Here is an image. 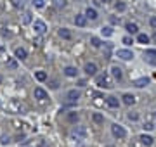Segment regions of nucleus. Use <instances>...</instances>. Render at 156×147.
Returning <instances> with one entry per match:
<instances>
[{
	"label": "nucleus",
	"mask_w": 156,
	"mask_h": 147,
	"mask_svg": "<svg viewBox=\"0 0 156 147\" xmlns=\"http://www.w3.org/2000/svg\"><path fill=\"white\" fill-rule=\"evenodd\" d=\"M64 75H66L68 78H76V76H78V69L73 68V66H66V68H64Z\"/></svg>",
	"instance_id": "9d476101"
},
{
	"label": "nucleus",
	"mask_w": 156,
	"mask_h": 147,
	"mask_svg": "<svg viewBox=\"0 0 156 147\" xmlns=\"http://www.w3.org/2000/svg\"><path fill=\"white\" fill-rule=\"evenodd\" d=\"M33 95H35V99H38V101H45V99L49 97V95H47V92H45L43 88H40V87H36V88H35Z\"/></svg>",
	"instance_id": "0eeeda50"
},
{
	"label": "nucleus",
	"mask_w": 156,
	"mask_h": 147,
	"mask_svg": "<svg viewBox=\"0 0 156 147\" xmlns=\"http://www.w3.org/2000/svg\"><path fill=\"white\" fill-rule=\"evenodd\" d=\"M33 5L38 7V9H42V7L45 5V0H33Z\"/></svg>",
	"instance_id": "c85d7f7f"
},
{
	"label": "nucleus",
	"mask_w": 156,
	"mask_h": 147,
	"mask_svg": "<svg viewBox=\"0 0 156 147\" xmlns=\"http://www.w3.org/2000/svg\"><path fill=\"white\" fill-rule=\"evenodd\" d=\"M85 16H87V19H90V21H96V19H97V10H96L94 7H89V9L85 10Z\"/></svg>",
	"instance_id": "f3484780"
},
{
	"label": "nucleus",
	"mask_w": 156,
	"mask_h": 147,
	"mask_svg": "<svg viewBox=\"0 0 156 147\" xmlns=\"http://www.w3.org/2000/svg\"><path fill=\"white\" fill-rule=\"evenodd\" d=\"M139 140H141L142 146H146V147H151V146H153V142H155V139H153L151 135H146V133H142Z\"/></svg>",
	"instance_id": "6e6552de"
},
{
	"label": "nucleus",
	"mask_w": 156,
	"mask_h": 147,
	"mask_svg": "<svg viewBox=\"0 0 156 147\" xmlns=\"http://www.w3.org/2000/svg\"><path fill=\"white\" fill-rule=\"evenodd\" d=\"M23 23H24V24L31 23V14H30V12H26V14H24V19H23Z\"/></svg>",
	"instance_id": "7c9ffc66"
},
{
	"label": "nucleus",
	"mask_w": 156,
	"mask_h": 147,
	"mask_svg": "<svg viewBox=\"0 0 156 147\" xmlns=\"http://www.w3.org/2000/svg\"><path fill=\"white\" fill-rule=\"evenodd\" d=\"M149 24H151V28H155L156 29V16H153V17L149 19Z\"/></svg>",
	"instance_id": "473e14b6"
},
{
	"label": "nucleus",
	"mask_w": 156,
	"mask_h": 147,
	"mask_svg": "<svg viewBox=\"0 0 156 147\" xmlns=\"http://www.w3.org/2000/svg\"><path fill=\"white\" fill-rule=\"evenodd\" d=\"M78 87H85V80H80L78 81Z\"/></svg>",
	"instance_id": "e433bc0d"
},
{
	"label": "nucleus",
	"mask_w": 156,
	"mask_h": 147,
	"mask_svg": "<svg viewBox=\"0 0 156 147\" xmlns=\"http://www.w3.org/2000/svg\"><path fill=\"white\" fill-rule=\"evenodd\" d=\"M33 28H35V31H36L38 35H43V33L47 31V24H45L43 21H35V23H33Z\"/></svg>",
	"instance_id": "39448f33"
},
{
	"label": "nucleus",
	"mask_w": 156,
	"mask_h": 147,
	"mask_svg": "<svg viewBox=\"0 0 156 147\" xmlns=\"http://www.w3.org/2000/svg\"><path fill=\"white\" fill-rule=\"evenodd\" d=\"M54 2V5L57 7V9H63L64 5H66V0H52Z\"/></svg>",
	"instance_id": "bb28decb"
},
{
	"label": "nucleus",
	"mask_w": 156,
	"mask_h": 147,
	"mask_svg": "<svg viewBox=\"0 0 156 147\" xmlns=\"http://www.w3.org/2000/svg\"><path fill=\"white\" fill-rule=\"evenodd\" d=\"M101 31H102L104 36H111V35H113V28H111V26H106V28H102Z\"/></svg>",
	"instance_id": "b1692460"
},
{
	"label": "nucleus",
	"mask_w": 156,
	"mask_h": 147,
	"mask_svg": "<svg viewBox=\"0 0 156 147\" xmlns=\"http://www.w3.org/2000/svg\"><path fill=\"white\" fill-rule=\"evenodd\" d=\"M146 85H149V78L148 76H142V78L134 80V87H137V88H144Z\"/></svg>",
	"instance_id": "423d86ee"
},
{
	"label": "nucleus",
	"mask_w": 156,
	"mask_h": 147,
	"mask_svg": "<svg viewBox=\"0 0 156 147\" xmlns=\"http://www.w3.org/2000/svg\"><path fill=\"white\" fill-rule=\"evenodd\" d=\"M90 43H92V47H96V49L102 45V43H101V40H99L97 36H92V38H90Z\"/></svg>",
	"instance_id": "393cba45"
},
{
	"label": "nucleus",
	"mask_w": 156,
	"mask_h": 147,
	"mask_svg": "<svg viewBox=\"0 0 156 147\" xmlns=\"http://www.w3.org/2000/svg\"><path fill=\"white\" fill-rule=\"evenodd\" d=\"M137 42L141 45H146V43H149V36L146 33H137Z\"/></svg>",
	"instance_id": "6ab92c4d"
},
{
	"label": "nucleus",
	"mask_w": 156,
	"mask_h": 147,
	"mask_svg": "<svg viewBox=\"0 0 156 147\" xmlns=\"http://www.w3.org/2000/svg\"><path fill=\"white\" fill-rule=\"evenodd\" d=\"M116 57H120L122 61H132L134 59V52L129 50V49H120V50H116Z\"/></svg>",
	"instance_id": "7ed1b4c3"
},
{
	"label": "nucleus",
	"mask_w": 156,
	"mask_h": 147,
	"mask_svg": "<svg viewBox=\"0 0 156 147\" xmlns=\"http://www.w3.org/2000/svg\"><path fill=\"white\" fill-rule=\"evenodd\" d=\"M123 104L125 106H134L135 104V95H132V94H123Z\"/></svg>",
	"instance_id": "4468645a"
},
{
	"label": "nucleus",
	"mask_w": 156,
	"mask_h": 147,
	"mask_svg": "<svg viewBox=\"0 0 156 147\" xmlns=\"http://www.w3.org/2000/svg\"><path fill=\"white\" fill-rule=\"evenodd\" d=\"M125 29H127L130 35H137V33H139V26H137L135 23H127V24H125Z\"/></svg>",
	"instance_id": "2eb2a0df"
},
{
	"label": "nucleus",
	"mask_w": 156,
	"mask_h": 147,
	"mask_svg": "<svg viewBox=\"0 0 156 147\" xmlns=\"http://www.w3.org/2000/svg\"><path fill=\"white\" fill-rule=\"evenodd\" d=\"M85 73H87L89 76H96V73H97V66H96L94 62H87V64H85Z\"/></svg>",
	"instance_id": "1a4fd4ad"
},
{
	"label": "nucleus",
	"mask_w": 156,
	"mask_h": 147,
	"mask_svg": "<svg viewBox=\"0 0 156 147\" xmlns=\"http://www.w3.org/2000/svg\"><path fill=\"white\" fill-rule=\"evenodd\" d=\"M35 78H36L38 81H45V80H47V73H45V71H35Z\"/></svg>",
	"instance_id": "5701e85b"
},
{
	"label": "nucleus",
	"mask_w": 156,
	"mask_h": 147,
	"mask_svg": "<svg viewBox=\"0 0 156 147\" xmlns=\"http://www.w3.org/2000/svg\"><path fill=\"white\" fill-rule=\"evenodd\" d=\"M57 33H59V36H61V38H64V40H69V38H71V31H69L68 28H61Z\"/></svg>",
	"instance_id": "a211bd4d"
},
{
	"label": "nucleus",
	"mask_w": 156,
	"mask_h": 147,
	"mask_svg": "<svg viewBox=\"0 0 156 147\" xmlns=\"http://www.w3.org/2000/svg\"><path fill=\"white\" fill-rule=\"evenodd\" d=\"M0 81H2V76H0Z\"/></svg>",
	"instance_id": "58836bf2"
},
{
	"label": "nucleus",
	"mask_w": 156,
	"mask_h": 147,
	"mask_svg": "<svg viewBox=\"0 0 156 147\" xmlns=\"http://www.w3.org/2000/svg\"><path fill=\"white\" fill-rule=\"evenodd\" d=\"M137 118H139V116H137L135 113H129V120H130V121H137Z\"/></svg>",
	"instance_id": "2f4dec72"
},
{
	"label": "nucleus",
	"mask_w": 156,
	"mask_h": 147,
	"mask_svg": "<svg viewBox=\"0 0 156 147\" xmlns=\"http://www.w3.org/2000/svg\"><path fill=\"white\" fill-rule=\"evenodd\" d=\"M2 144H9V137H2Z\"/></svg>",
	"instance_id": "c9c22d12"
},
{
	"label": "nucleus",
	"mask_w": 156,
	"mask_h": 147,
	"mask_svg": "<svg viewBox=\"0 0 156 147\" xmlns=\"http://www.w3.org/2000/svg\"><path fill=\"white\" fill-rule=\"evenodd\" d=\"M14 55H16L19 61H23V59H26V57H28V52H26V49L17 47V49H16V52H14Z\"/></svg>",
	"instance_id": "dca6fc26"
},
{
	"label": "nucleus",
	"mask_w": 156,
	"mask_h": 147,
	"mask_svg": "<svg viewBox=\"0 0 156 147\" xmlns=\"http://www.w3.org/2000/svg\"><path fill=\"white\" fill-rule=\"evenodd\" d=\"M144 57L146 59H156V49H146L144 50Z\"/></svg>",
	"instance_id": "aec40b11"
},
{
	"label": "nucleus",
	"mask_w": 156,
	"mask_h": 147,
	"mask_svg": "<svg viewBox=\"0 0 156 147\" xmlns=\"http://www.w3.org/2000/svg\"><path fill=\"white\" fill-rule=\"evenodd\" d=\"M115 9H116V12H125L127 10V3L125 2H116L115 3Z\"/></svg>",
	"instance_id": "4be33fe9"
},
{
	"label": "nucleus",
	"mask_w": 156,
	"mask_h": 147,
	"mask_svg": "<svg viewBox=\"0 0 156 147\" xmlns=\"http://www.w3.org/2000/svg\"><path fill=\"white\" fill-rule=\"evenodd\" d=\"M111 132H113V135H115L116 139H120V140L127 137V130H125L122 125H118V123H115V125L111 126Z\"/></svg>",
	"instance_id": "f03ea898"
},
{
	"label": "nucleus",
	"mask_w": 156,
	"mask_h": 147,
	"mask_svg": "<svg viewBox=\"0 0 156 147\" xmlns=\"http://www.w3.org/2000/svg\"><path fill=\"white\" fill-rule=\"evenodd\" d=\"M68 121L76 123V121H78V114H76V113H69V114H68Z\"/></svg>",
	"instance_id": "a878e982"
},
{
	"label": "nucleus",
	"mask_w": 156,
	"mask_h": 147,
	"mask_svg": "<svg viewBox=\"0 0 156 147\" xmlns=\"http://www.w3.org/2000/svg\"><path fill=\"white\" fill-rule=\"evenodd\" d=\"M66 97H68L69 102H76V101L80 99V92H78L76 88H73V90H69V92L66 94Z\"/></svg>",
	"instance_id": "9b49d317"
},
{
	"label": "nucleus",
	"mask_w": 156,
	"mask_h": 147,
	"mask_svg": "<svg viewBox=\"0 0 156 147\" xmlns=\"http://www.w3.org/2000/svg\"><path fill=\"white\" fill-rule=\"evenodd\" d=\"M106 104H108V107H111V109H118V107H120V101H118V97H115V95L106 97Z\"/></svg>",
	"instance_id": "20e7f679"
},
{
	"label": "nucleus",
	"mask_w": 156,
	"mask_h": 147,
	"mask_svg": "<svg viewBox=\"0 0 156 147\" xmlns=\"http://www.w3.org/2000/svg\"><path fill=\"white\" fill-rule=\"evenodd\" d=\"M96 83H97V87H101V88H111V87H113V81L109 80L108 75H101V76H97Z\"/></svg>",
	"instance_id": "f257e3e1"
},
{
	"label": "nucleus",
	"mask_w": 156,
	"mask_h": 147,
	"mask_svg": "<svg viewBox=\"0 0 156 147\" xmlns=\"http://www.w3.org/2000/svg\"><path fill=\"white\" fill-rule=\"evenodd\" d=\"M57 87H59V83H57V81H52V83H50V88H57Z\"/></svg>",
	"instance_id": "72a5a7b5"
},
{
	"label": "nucleus",
	"mask_w": 156,
	"mask_h": 147,
	"mask_svg": "<svg viewBox=\"0 0 156 147\" xmlns=\"http://www.w3.org/2000/svg\"><path fill=\"white\" fill-rule=\"evenodd\" d=\"M125 45H132L134 43V40H132V36H123V40H122Z\"/></svg>",
	"instance_id": "c756f323"
},
{
	"label": "nucleus",
	"mask_w": 156,
	"mask_h": 147,
	"mask_svg": "<svg viewBox=\"0 0 156 147\" xmlns=\"http://www.w3.org/2000/svg\"><path fill=\"white\" fill-rule=\"evenodd\" d=\"M101 2H102V3H109L111 0H101Z\"/></svg>",
	"instance_id": "4c0bfd02"
},
{
	"label": "nucleus",
	"mask_w": 156,
	"mask_h": 147,
	"mask_svg": "<svg viewBox=\"0 0 156 147\" xmlns=\"http://www.w3.org/2000/svg\"><path fill=\"white\" fill-rule=\"evenodd\" d=\"M111 75H113V78L118 80V81L123 78V71H122V68H118V66H113V68H111Z\"/></svg>",
	"instance_id": "ddd939ff"
},
{
	"label": "nucleus",
	"mask_w": 156,
	"mask_h": 147,
	"mask_svg": "<svg viewBox=\"0 0 156 147\" xmlns=\"http://www.w3.org/2000/svg\"><path fill=\"white\" fill-rule=\"evenodd\" d=\"M23 3H24V0H16V5L17 7H23Z\"/></svg>",
	"instance_id": "f704fd0d"
},
{
	"label": "nucleus",
	"mask_w": 156,
	"mask_h": 147,
	"mask_svg": "<svg viewBox=\"0 0 156 147\" xmlns=\"http://www.w3.org/2000/svg\"><path fill=\"white\" fill-rule=\"evenodd\" d=\"M142 128H144V130H148V132H151V130H155V125H153V123H151V121H146V123H144V126H142Z\"/></svg>",
	"instance_id": "cd10ccee"
},
{
	"label": "nucleus",
	"mask_w": 156,
	"mask_h": 147,
	"mask_svg": "<svg viewBox=\"0 0 156 147\" xmlns=\"http://www.w3.org/2000/svg\"><path fill=\"white\" fill-rule=\"evenodd\" d=\"M92 120H94V123H97V125L104 123V116H102L101 113H94V114H92Z\"/></svg>",
	"instance_id": "412c9836"
},
{
	"label": "nucleus",
	"mask_w": 156,
	"mask_h": 147,
	"mask_svg": "<svg viewBox=\"0 0 156 147\" xmlns=\"http://www.w3.org/2000/svg\"><path fill=\"white\" fill-rule=\"evenodd\" d=\"M75 24L83 28V26L87 24V16H85V14H76V16H75Z\"/></svg>",
	"instance_id": "f8f14e48"
}]
</instances>
